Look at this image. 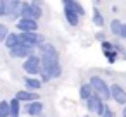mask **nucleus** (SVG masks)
I'll use <instances>...</instances> for the list:
<instances>
[{
    "mask_svg": "<svg viewBox=\"0 0 126 117\" xmlns=\"http://www.w3.org/2000/svg\"><path fill=\"white\" fill-rule=\"evenodd\" d=\"M16 31L17 33H38V21L33 19H19L16 24Z\"/></svg>",
    "mask_w": 126,
    "mask_h": 117,
    "instance_id": "1a4fd4ad",
    "label": "nucleus"
},
{
    "mask_svg": "<svg viewBox=\"0 0 126 117\" xmlns=\"http://www.w3.org/2000/svg\"><path fill=\"white\" fill-rule=\"evenodd\" d=\"M78 95H79V100H81V102H86V100H90V98L93 96V90H92V86L88 84V81L79 84Z\"/></svg>",
    "mask_w": 126,
    "mask_h": 117,
    "instance_id": "a211bd4d",
    "label": "nucleus"
},
{
    "mask_svg": "<svg viewBox=\"0 0 126 117\" xmlns=\"http://www.w3.org/2000/svg\"><path fill=\"white\" fill-rule=\"evenodd\" d=\"M7 17V0H0V19Z\"/></svg>",
    "mask_w": 126,
    "mask_h": 117,
    "instance_id": "a878e982",
    "label": "nucleus"
},
{
    "mask_svg": "<svg viewBox=\"0 0 126 117\" xmlns=\"http://www.w3.org/2000/svg\"><path fill=\"white\" fill-rule=\"evenodd\" d=\"M121 117H126V105L123 107V112H121Z\"/></svg>",
    "mask_w": 126,
    "mask_h": 117,
    "instance_id": "7c9ffc66",
    "label": "nucleus"
},
{
    "mask_svg": "<svg viewBox=\"0 0 126 117\" xmlns=\"http://www.w3.org/2000/svg\"><path fill=\"white\" fill-rule=\"evenodd\" d=\"M93 38H95L98 43H102V41H105V40H107V35H105V31H104V29H98V31L93 35Z\"/></svg>",
    "mask_w": 126,
    "mask_h": 117,
    "instance_id": "bb28decb",
    "label": "nucleus"
},
{
    "mask_svg": "<svg viewBox=\"0 0 126 117\" xmlns=\"http://www.w3.org/2000/svg\"><path fill=\"white\" fill-rule=\"evenodd\" d=\"M121 28H123V21H119V19H116V17L109 23V29H110V33H112L116 38H119V35H121Z\"/></svg>",
    "mask_w": 126,
    "mask_h": 117,
    "instance_id": "aec40b11",
    "label": "nucleus"
},
{
    "mask_svg": "<svg viewBox=\"0 0 126 117\" xmlns=\"http://www.w3.org/2000/svg\"><path fill=\"white\" fill-rule=\"evenodd\" d=\"M110 100H114V103L124 107L126 105V88L119 83H112L110 84Z\"/></svg>",
    "mask_w": 126,
    "mask_h": 117,
    "instance_id": "0eeeda50",
    "label": "nucleus"
},
{
    "mask_svg": "<svg viewBox=\"0 0 126 117\" xmlns=\"http://www.w3.org/2000/svg\"><path fill=\"white\" fill-rule=\"evenodd\" d=\"M0 117H11L9 100H0Z\"/></svg>",
    "mask_w": 126,
    "mask_h": 117,
    "instance_id": "412c9836",
    "label": "nucleus"
},
{
    "mask_svg": "<svg viewBox=\"0 0 126 117\" xmlns=\"http://www.w3.org/2000/svg\"><path fill=\"white\" fill-rule=\"evenodd\" d=\"M100 48H102V53H104V52H110V50H114L112 40H105V41H102V43H100Z\"/></svg>",
    "mask_w": 126,
    "mask_h": 117,
    "instance_id": "393cba45",
    "label": "nucleus"
},
{
    "mask_svg": "<svg viewBox=\"0 0 126 117\" xmlns=\"http://www.w3.org/2000/svg\"><path fill=\"white\" fill-rule=\"evenodd\" d=\"M62 14H64V19H66V23H67L71 28H78V26H79V21H81V17H79L76 12H73L71 9H66V7H62Z\"/></svg>",
    "mask_w": 126,
    "mask_h": 117,
    "instance_id": "2eb2a0df",
    "label": "nucleus"
},
{
    "mask_svg": "<svg viewBox=\"0 0 126 117\" xmlns=\"http://www.w3.org/2000/svg\"><path fill=\"white\" fill-rule=\"evenodd\" d=\"M43 2L40 0H33V2H28V0H21V9L19 14L23 19H33V21H40L43 17Z\"/></svg>",
    "mask_w": 126,
    "mask_h": 117,
    "instance_id": "f257e3e1",
    "label": "nucleus"
},
{
    "mask_svg": "<svg viewBox=\"0 0 126 117\" xmlns=\"http://www.w3.org/2000/svg\"><path fill=\"white\" fill-rule=\"evenodd\" d=\"M85 105H86L88 114H93V115H97V117H100V115L105 112V108H107V103H105L100 96H97V95H93L90 100H86Z\"/></svg>",
    "mask_w": 126,
    "mask_h": 117,
    "instance_id": "39448f33",
    "label": "nucleus"
},
{
    "mask_svg": "<svg viewBox=\"0 0 126 117\" xmlns=\"http://www.w3.org/2000/svg\"><path fill=\"white\" fill-rule=\"evenodd\" d=\"M83 117H92V115H90V114H88V115H83Z\"/></svg>",
    "mask_w": 126,
    "mask_h": 117,
    "instance_id": "72a5a7b5",
    "label": "nucleus"
},
{
    "mask_svg": "<svg viewBox=\"0 0 126 117\" xmlns=\"http://www.w3.org/2000/svg\"><path fill=\"white\" fill-rule=\"evenodd\" d=\"M92 23H93V26H97L98 29H102V28L105 26V17H104V14L100 12L98 7H93V11H92Z\"/></svg>",
    "mask_w": 126,
    "mask_h": 117,
    "instance_id": "f3484780",
    "label": "nucleus"
},
{
    "mask_svg": "<svg viewBox=\"0 0 126 117\" xmlns=\"http://www.w3.org/2000/svg\"><path fill=\"white\" fill-rule=\"evenodd\" d=\"M14 98H17L23 105H26V103H31V102H38L40 100V95L38 93H35V91H28V90H19V91H16V95H14Z\"/></svg>",
    "mask_w": 126,
    "mask_h": 117,
    "instance_id": "9b49d317",
    "label": "nucleus"
},
{
    "mask_svg": "<svg viewBox=\"0 0 126 117\" xmlns=\"http://www.w3.org/2000/svg\"><path fill=\"white\" fill-rule=\"evenodd\" d=\"M112 45H114V52H117L119 55H124V53H126V47L121 43L119 38H117V40H112Z\"/></svg>",
    "mask_w": 126,
    "mask_h": 117,
    "instance_id": "b1692460",
    "label": "nucleus"
},
{
    "mask_svg": "<svg viewBox=\"0 0 126 117\" xmlns=\"http://www.w3.org/2000/svg\"><path fill=\"white\" fill-rule=\"evenodd\" d=\"M19 9H21V0H7V17L5 19L16 24L21 19Z\"/></svg>",
    "mask_w": 126,
    "mask_h": 117,
    "instance_id": "6e6552de",
    "label": "nucleus"
},
{
    "mask_svg": "<svg viewBox=\"0 0 126 117\" xmlns=\"http://www.w3.org/2000/svg\"><path fill=\"white\" fill-rule=\"evenodd\" d=\"M110 11H112V14H116V12H117V5H112V9H110Z\"/></svg>",
    "mask_w": 126,
    "mask_h": 117,
    "instance_id": "2f4dec72",
    "label": "nucleus"
},
{
    "mask_svg": "<svg viewBox=\"0 0 126 117\" xmlns=\"http://www.w3.org/2000/svg\"><path fill=\"white\" fill-rule=\"evenodd\" d=\"M43 110H45V105H43L42 100L23 105V114L28 115V117H40V115L43 114Z\"/></svg>",
    "mask_w": 126,
    "mask_h": 117,
    "instance_id": "9d476101",
    "label": "nucleus"
},
{
    "mask_svg": "<svg viewBox=\"0 0 126 117\" xmlns=\"http://www.w3.org/2000/svg\"><path fill=\"white\" fill-rule=\"evenodd\" d=\"M23 84H24V90L35 91V93H38L42 90V86H43V83L40 81V78H31V76H24Z\"/></svg>",
    "mask_w": 126,
    "mask_h": 117,
    "instance_id": "ddd939ff",
    "label": "nucleus"
},
{
    "mask_svg": "<svg viewBox=\"0 0 126 117\" xmlns=\"http://www.w3.org/2000/svg\"><path fill=\"white\" fill-rule=\"evenodd\" d=\"M23 71L26 72V76L38 78L42 74V59H40V55L38 53H33L26 60H23Z\"/></svg>",
    "mask_w": 126,
    "mask_h": 117,
    "instance_id": "20e7f679",
    "label": "nucleus"
},
{
    "mask_svg": "<svg viewBox=\"0 0 126 117\" xmlns=\"http://www.w3.org/2000/svg\"><path fill=\"white\" fill-rule=\"evenodd\" d=\"M9 33H11L9 26H7L5 23H0V43H4V41H5V38L9 36Z\"/></svg>",
    "mask_w": 126,
    "mask_h": 117,
    "instance_id": "5701e85b",
    "label": "nucleus"
},
{
    "mask_svg": "<svg viewBox=\"0 0 126 117\" xmlns=\"http://www.w3.org/2000/svg\"><path fill=\"white\" fill-rule=\"evenodd\" d=\"M23 41H21V36H19V33L17 31H11L9 33V36L5 38V41H4V45H5V48L7 50H12V48H16V47H19Z\"/></svg>",
    "mask_w": 126,
    "mask_h": 117,
    "instance_id": "dca6fc26",
    "label": "nucleus"
},
{
    "mask_svg": "<svg viewBox=\"0 0 126 117\" xmlns=\"http://www.w3.org/2000/svg\"><path fill=\"white\" fill-rule=\"evenodd\" d=\"M119 38L126 41V23H123V28H121V35H119Z\"/></svg>",
    "mask_w": 126,
    "mask_h": 117,
    "instance_id": "c756f323",
    "label": "nucleus"
},
{
    "mask_svg": "<svg viewBox=\"0 0 126 117\" xmlns=\"http://www.w3.org/2000/svg\"><path fill=\"white\" fill-rule=\"evenodd\" d=\"M7 52H9V57H11V59H21V60H26L30 55L36 53V50H35L33 47L24 45V43H21L19 47H16V48H12V50H7Z\"/></svg>",
    "mask_w": 126,
    "mask_h": 117,
    "instance_id": "423d86ee",
    "label": "nucleus"
},
{
    "mask_svg": "<svg viewBox=\"0 0 126 117\" xmlns=\"http://www.w3.org/2000/svg\"><path fill=\"white\" fill-rule=\"evenodd\" d=\"M104 57H105V60L109 62V64H116L117 62V59L121 57L117 52H114V50H110V52H104Z\"/></svg>",
    "mask_w": 126,
    "mask_h": 117,
    "instance_id": "4be33fe9",
    "label": "nucleus"
},
{
    "mask_svg": "<svg viewBox=\"0 0 126 117\" xmlns=\"http://www.w3.org/2000/svg\"><path fill=\"white\" fill-rule=\"evenodd\" d=\"M36 53H38V55H40V59H42V65H45V64H55V62H61L59 50H57V47H55L52 41H45V43H42V45L36 48Z\"/></svg>",
    "mask_w": 126,
    "mask_h": 117,
    "instance_id": "7ed1b4c3",
    "label": "nucleus"
},
{
    "mask_svg": "<svg viewBox=\"0 0 126 117\" xmlns=\"http://www.w3.org/2000/svg\"><path fill=\"white\" fill-rule=\"evenodd\" d=\"M42 72L50 76L52 79H59L62 76V64L61 62H55V64H45L42 65Z\"/></svg>",
    "mask_w": 126,
    "mask_h": 117,
    "instance_id": "f8f14e48",
    "label": "nucleus"
},
{
    "mask_svg": "<svg viewBox=\"0 0 126 117\" xmlns=\"http://www.w3.org/2000/svg\"><path fill=\"white\" fill-rule=\"evenodd\" d=\"M88 84L92 86V90H93V95H97V96H100L105 103L110 100V84L102 78V76H98V74H93V76H90V79H88Z\"/></svg>",
    "mask_w": 126,
    "mask_h": 117,
    "instance_id": "f03ea898",
    "label": "nucleus"
},
{
    "mask_svg": "<svg viewBox=\"0 0 126 117\" xmlns=\"http://www.w3.org/2000/svg\"><path fill=\"white\" fill-rule=\"evenodd\" d=\"M40 117H47V115H45V114H42V115H40Z\"/></svg>",
    "mask_w": 126,
    "mask_h": 117,
    "instance_id": "473e14b6",
    "label": "nucleus"
},
{
    "mask_svg": "<svg viewBox=\"0 0 126 117\" xmlns=\"http://www.w3.org/2000/svg\"><path fill=\"white\" fill-rule=\"evenodd\" d=\"M100 117H116V112H114V110H112V108H110V107L107 105V108H105V112H104V114H102Z\"/></svg>",
    "mask_w": 126,
    "mask_h": 117,
    "instance_id": "cd10ccee",
    "label": "nucleus"
},
{
    "mask_svg": "<svg viewBox=\"0 0 126 117\" xmlns=\"http://www.w3.org/2000/svg\"><path fill=\"white\" fill-rule=\"evenodd\" d=\"M38 78H40V81H42L43 84H47V83H52V78H50V76H47V74H43V72H42Z\"/></svg>",
    "mask_w": 126,
    "mask_h": 117,
    "instance_id": "c85d7f7f",
    "label": "nucleus"
},
{
    "mask_svg": "<svg viewBox=\"0 0 126 117\" xmlns=\"http://www.w3.org/2000/svg\"><path fill=\"white\" fill-rule=\"evenodd\" d=\"M62 7L71 9V11L76 12L79 17H85V16H86V11H85V7H83V4H81V2H76V0H64V2H62Z\"/></svg>",
    "mask_w": 126,
    "mask_h": 117,
    "instance_id": "4468645a",
    "label": "nucleus"
},
{
    "mask_svg": "<svg viewBox=\"0 0 126 117\" xmlns=\"http://www.w3.org/2000/svg\"><path fill=\"white\" fill-rule=\"evenodd\" d=\"M9 107H11V117H21L23 115V103L17 98H11L9 100Z\"/></svg>",
    "mask_w": 126,
    "mask_h": 117,
    "instance_id": "6ab92c4d",
    "label": "nucleus"
}]
</instances>
